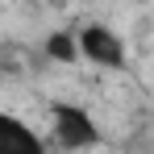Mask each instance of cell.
I'll list each match as a JSON object with an SVG mask.
<instances>
[{
	"instance_id": "1",
	"label": "cell",
	"mask_w": 154,
	"mask_h": 154,
	"mask_svg": "<svg viewBox=\"0 0 154 154\" xmlns=\"http://www.w3.org/2000/svg\"><path fill=\"white\" fill-rule=\"evenodd\" d=\"M50 112H54V133H58V142L67 150H83V146L100 142V129L88 117V108H79V104H54Z\"/></svg>"
},
{
	"instance_id": "2",
	"label": "cell",
	"mask_w": 154,
	"mask_h": 154,
	"mask_svg": "<svg viewBox=\"0 0 154 154\" xmlns=\"http://www.w3.org/2000/svg\"><path fill=\"white\" fill-rule=\"evenodd\" d=\"M75 50L96 67H125V42L108 25H83L75 38Z\"/></svg>"
},
{
	"instance_id": "3",
	"label": "cell",
	"mask_w": 154,
	"mask_h": 154,
	"mask_svg": "<svg viewBox=\"0 0 154 154\" xmlns=\"http://www.w3.org/2000/svg\"><path fill=\"white\" fill-rule=\"evenodd\" d=\"M0 154H46V150H42L38 133H33L25 121L0 112Z\"/></svg>"
},
{
	"instance_id": "4",
	"label": "cell",
	"mask_w": 154,
	"mask_h": 154,
	"mask_svg": "<svg viewBox=\"0 0 154 154\" xmlns=\"http://www.w3.org/2000/svg\"><path fill=\"white\" fill-rule=\"evenodd\" d=\"M46 54H50L54 63H75L79 50H75V38L67 33V29H54L50 38H46Z\"/></svg>"
}]
</instances>
